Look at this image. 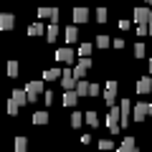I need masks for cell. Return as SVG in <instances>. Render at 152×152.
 I'll use <instances>...</instances> for the list:
<instances>
[{
	"mask_svg": "<svg viewBox=\"0 0 152 152\" xmlns=\"http://www.w3.org/2000/svg\"><path fill=\"white\" fill-rule=\"evenodd\" d=\"M26 91H28V99L31 102H36V99H43V81H28L26 84Z\"/></svg>",
	"mask_w": 152,
	"mask_h": 152,
	"instance_id": "obj_1",
	"label": "cell"
},
{
	"mask_svg": "<svg viewBox=\"0 0 152 152\" xmlns=\"http://www.w3.org/2000/svg\"><path fill=\"white\" fill-rule=\"evenodd\" d=\"M132 117H134L137 122H145L147 117H150V104L137 102V104H134V109H132Z\"/></svg>",
	"mask_w": 152,
	"mask_h": 152,
	"instance_id": "obj_2",
	"label": "cell"
},
{
	"mask_svg": "<svg viewBox=\"0 0 152 152\" xmlns=\"http://www.w3.org/2000/svg\"><path fill=\"white\" fill-rule=\"evenodd\" d=\"M89 66H91V58H89V56H81V58H79V64L74 66L76 79H84V76H86V71H89Z\"/></svg>",
	"mask_w": 152,
	"mask_h": 152,
	"instance_id": "obj_3",
	"label": "cell"
},
{
	"mask_svg": "<svg viewBox=\"0 0 152 152\" xmlns=\"http://www.w3.org/2000/svg\"><path fill=\"white\" fill-rule=\"evenodd\" d=\"M74 51L69 48V46H66V48H58L56 51V61H58V64H64V66H69V64H74Z\"/></svg>",
	"mask_w": 152,
	"mask_h": 152,
	"instance_id": "obj_4",
	"label": "cell"
},
{
	"mask_svg": "<svg viewBox=\"0 0 152 152\" xmlns=\"http://www.w3.org/2000/svg\"><path fill=\"white\" fill-rule=\"evenodd\" d=\"M58 8H38L36 10V18H51V23H58Z\"/></svg>",
	"mask_w": 152,
	"mask_h": 152,
	"instance_id": "obj_5",
	"label": "cell"
},
{
	"mask_svg": "<svg viewBox=\"0 0 152 152\" xmlns=\"http://www.w3.org/2000/svg\"><path fill=\"white\" fill-rule=\"evenodd\" d=\"M150 15H152V10L147 5L134 8V23H147V20H150Z\"/></svg>",
	"mask_w": 152,
	"mask_h": 152,
	"instance_id": "obj_6",
	"label": "cell"
},
{
	"mask_svg": "<svg viewBox=\"0 0 152 152\" xmlns=\"http://www.w3.org/2000/svg\"><path fill=\"white\" fill-rule=\"evenodd\" d=\"M79 91L76 89H66V94H64V107H76V102H79Z\"/></svg>",
	"mask_w": 152,
	"mask_h": 152,
	"instance_id": "obj_7",
	"label": "cell"
},
{
	"mask_svg": "<svg viewBox=\"0 0 152 152\" xmlns=\"http://www.w3.org/2000/svg\"><path fill=\"white\" fill-rule=\"evenodd\" d=\"M13 26H15V15L13 13H3L0 15V31H10Z\"/></svg>",
	"mask_w": 152,
	"mask_h": 152,
	"instance_id": "obj_8",
	"label": "cell"
},
{
	"mask_svg": "<svg viewBox=\"0 0 152 152\" xmlns=\"http://www.w3.org/2000/svg\"><path fill=\"white\" fill-rule=\"evenodd\" d=\"M150 91H152V79L150 76H142L137 81V94H150Z\"/></svg>",
	"mask_w": 152,
	"mask_h": 152,
	"instance_id": "obj_9",
	"label": "cell"
},
{
	"mask_svg": "<svg viewBox=\"0 0 152 152\" xmlns=\"http://www.w3.org/2000/svg\"><path fill=\"white\" fill-rule=\"evenodd\" d=\"M64 38H66V43H69V46H74L76 41H79V31H76V26H69V28H66Z\"/></svg>",
	"mask_w": 152,
	"mask_h": 152,
	"instance_id": "obj_10",
	"label": "cell"
},
{
	"mask_svg": "<svg viewBox=\"0 0 152 152\" xmlns=\"http://www.w3.org/2000/svg\"><path fill=\"white\" fill-rule=\"evenodd\" d=\"M56 38H58V23H51V26L46 28V41H48V43H56Z\"/></svg>",
	"mask_w": 152,
	"mask_h": 152,
	"instance_id": "obj_11",
	"label": "cell"
},
{
	"mask_svg": "<svg viewBox=\"0 0 152 152\" xmlns=\"http://www.w3.org/2000/svg\"><path fill=\"white\" fill-rule=\"evenodd\" d=\"M61 76H64L61 69H46L43 71V81H56V79H61Z\"/></svg>",
	"mask_w": 152,
	"mask_h": 152,
	"instance_id": "obj_12",
	"label": "cell"
},
{
	"mask_svg": "<svg viewBox=\"0 0 152 152\" xmlns=\"http://www.w3.org/2000/svg\"><path fill=\"white\" fill-rule=\"evenodd\" d=\"M86 20H89L86 8H74V23H86Z\"/></svg>",
	"mask_w": 152,
	"mask_h": 152,
	"instance_id": "obj_13",
	"label": "cell"
},
{
	"mask_svg": "<svg viewBox=\"0 0 152 152\" xmlns=\"http://www.w3.org/2000/svg\"><path fill=\"white\" fill-rule=\"evenodd\" d=\"M43 33H46V28H43V23H31V26H28V36H33V38H36V36H43Z\"/></svg>",
	"mask_w": 152,
	"mask_h": 152,
	"instance_id": "obj_14",
	"label": "cell"
},
{
	"mask_svg": "<svg viewBox=\"0 0 152 152\" xmlns=\"http://www.w3.org/2000/svg\"><path fill=\"white\" fill-rule=\"evenodd\" d=\"M119 150H122V152H132V150H137L134 137H124V140H122V145H119Z\"/></svg>",
	"mask_w": 152,
	"mask_h": 152,
	"instance_id": "obj_15",
	"label": "cell"
},
{
	"mask_svg": "<svg viewBox=\"0 0 152 152\" xmlns=\"http://www.w3.org/2000/svg\"><path fill=\"white\" fill-rule=\"evenodd\" d=\"M84 122H86V114H81V112H74V114H71V127H74V129H79Z\"/></svg>",
	"mask_w": 152,
	"mask_h": 152,
	"instance_id": "obj_16",
	"label": "cell"
},
{
	"mask_svg": "<svg viewBox=\"0 0 152 152\" xmlns=\"http://www.w3.org/2000/svg\"><path fill=\"white\" fill-rule=\"evenodd\" d=\"M13 99H15L20 107H23L26 102H31V99H28V91H26V89H15V91H13Z\"/></svg>",
	"mask_w": 152,
	"mask_h": 152,
	"instance_id": "obj_17",
	"label": "cell"
},
{
	"mask_svg": "<svg viewBox=\"0 0 152 152\" xmlns=\"http://www.w3.org/2000/svg\"><path fill=\"white\" fill-rule=\"evenodd\" d=\"M89 89H91V84H86L84 79L76 81V91H79V96H89Z\"/></svg>",
	"mask_w": 152,
	"mask_h": 152,
	"instance_id": "obj_18",
	"label": "cell"
},
{
	"mask_svg": "<svg viewBox=\"0 0 152 152\" xmlns=\"http://www.w3.org/2000/svg\"><path fill=\"white\" fill-rule=\"evenodd\" d=\"M104 102H107V107H114V102H117V89H107L104 91Z\"/></svg>",
	"mask_w": 152,
	"mask_h": 152,
	"instance_id": "obj_19",
	"label": "cell"
},
{
	"mask_svg": "<svg viewBox=\"0 0 152 152\" xmlns=\"http://www.w3.org/2000/svg\"><path fill=\"white\" fill-rule=\"evenodd\" d=\"M33 124H48V112H36L33 114Z\"/></svg>",
	"mask_w": 152,
	"mask_h": 152,
	"instance_id": "obj_20",
	"label": "cell"
},
{
	"mask_svg": "<svg viewBox=\"0 0 152 152\" xmlns=\"http://www.w3.org/2000/svg\"><path fill=\"white\" fill-rule=\"evenodd\" d=\"M109 46H112L109 36H96V48H109Z\"/></svg>",
	"mask_w": 152,
	"mask_h": 152,
	"instance_id": "obj_21",
	"label": "cell"
},
{
	"mask_svg": "<svg viewBox=\"0 0 152 152\" xmlns=\"http://www.w3.org/2000/svg\"><path fill=\"white\" fill-rule=\"evenodd\" d=\"M18 71H20V66H18V61H8V76L10 79H15Z\"/></svg>",
	"mask_w": 152,
	"mask_h": 152,
	"instance_id": "obj_22",
	"label": "cell"
},
{
	"mask_svg": "<svg viewBox=\"0 0 152 152\" xmlns=\"http://www.w3.org/2000/svg\"><path fill=\"white\" fill-rule=\"evenodd\" d=\"M18 109H20V104H18L15 99L10 96V102H8V114H10V117H15V114H18Z\"/></svg>",
	"mask_w": 152,
	"mask_h": 152,
	"instance_id": "obj_23",
	"label": "cell"
},
{
	"mask_svg": "<svg viewBox=\"0 0 152 152\" xmlns=\"http://www.w3.org/2000/svg\"><path fill=\"white\" fill-rule=\"evenodd\" d=\"M86 124H89V127H99V117H96V112H86Z\"/></svg>",
	"mask_w": 152,
	"mask_h": 152,
	"instance_id": "obj_24",
	"label": "cell"
},
{
	"mask_svg": "<svg viewBox=\"0 0 152 152\" xmlns=\"http://www.w3.org/2000/svg\"><path fill=\"white\" fill-rule=\"evenodd\" d=\"M15 150L18 152H26L28 150V140H26V137H15Z\"/></svg>",
	"mask_w": 152,
	"mask_h": 152,
	"instance_id": "obj_25",
	"label": "cell"
},
{
	"mask_svg": "<svg viewBox=\"0 0 152 152\" xmlns=\"http://www.w3.org/2000/svg\"><path fill=\"white\" fill-rule=\"evenodd\" d=\"M91 53V43H81L79 46V56H89Z\"/></svg>",
	"mask_w": 152,
	"mask_h": 152,
	"instance_id": "obj_26",
	"label": "cell"
},
{
	"mask_svg": "<svg viewBox=\"0 0 152 152\" xmlns=\"http://www.w3.org/2000/svg\"><path fill=\"white\" fill-rule=\"evenodd\" d=\"M134 56H137V58L145 56V43H134Z\"/></svg>",
	"mask_w": 152,
	"mask_h": 152,
	"instance_id": "obj_27",
	"label": "cell"
},
{
	"mask_svg": "<svg viewBox=\"0 0 152 152\" xmlns=\"http://www.w3.org/2000/svg\"><path fill=\"white\" fill-rule=\"evenodd\" d=\"M96 20H99V23L107 20V8H99V10H96Z\"/></svg>",
	"mask_w": 152,
	"mask_h": 152,
	"instance_id": "obj_28",
	"label": "cell"
},
{
	"mask_svg": "<svg viewBox=\"0 0 152 152\" xmlns=\"http://www.w3.org/2000/svg\"><path fill=\"white\" fill-rule=\"evenodd\" d=\"M102 94V89H99V84H91V89H89V96H99Z\"/></svg>",
	"mask_w": 152,
	"mask_h": 152,
	"instance_id": "obj_29",
	"label": "cell"
},
{
	"mask_svg": "<svg viewBox=\"0 0 152 152\" xmlns=\"http://www.w3.org/2000/svg\"><path fill=\"white\" fill-rule=\"evenodd\" d=\"M112 46H114L117 51H122V48H124V41H122V38H117V41H112Z\"/></svg>",
	"mask_w": 152,
	"mask_h": 152,
	"instance_id": "obj_30",
	"label": "cell"
},
{
	"mask_svg": "<svg viewBox=\"0 0 152 152\" xmlns=\"http://www.w3.org/2000/svg\"><path fill=\"white\" fill-rule=\"evenodd\" d=\"M99 147H102V150H112V142H109V140H102V142H99Z\"/></svg>",
	"mask_w": 152,
	"mask_h": 152,
	"instance_id": "obj_31",
	"label": "cell"
},
{
	"mask_svg": "<svg viewBox=\"0 0 152 152\" xmlns=\"http://www.w3.org/2000/svg\"><path fill=\"white\" fill-rule=\"evenodd\" d=\"M43 102H46V104H53V94H51V91H43Z\"/></svg>",
	"mask_w": 152,
	"mask_h": 152,
	"instance_id": "obj_32",
	"label": "cell"
},
{
	"mask_svg": "<svg viewBox=\"0 0 152 152\" xmlns=\"http://www.w3.org/2000/svg\"><path fill=\"white\" fill-rule=\"evenodd\" d=\"M147 28H150V36H152V15H150V20H147Z\"/></svg>",
	"mask_w": 152,
	"mask_h": 152,
	"instance_id": "obj_33",
	"label": "cell"
},
{
	"mask_svg": "<svg viewBox=\"0 0 152 152\" xmlns=\"http://www.w3.org/2000/svg\"><path fill=\"white\" fill-rule=\"evenodd\" d=\"M145 5H152V0H145Z\"/></svg>",
	"mask_w": 152,
	"mask_h": 152,
	"instance_id": "obj_34",
	"label": "cell"
},
{
	"mask_svg": "<svg viewBox=\"0 0 152 152\" xmlns=\"http://www.w3.org/2000/svg\"><path fill=\"white\" fill-rule=\"evenodd\" d=\"M150 74H152V58H150Z\"/></svg>",
	"mask_w": 152,
	"mask_h": 152,
	"instance_id": "obj_35",
	"label": "cell"
},
{
	"mask_svg": "<svg viewBox=\"0 0 152 152\" xmlns=\"http://www.w3.org/2000/svg\"><path fill=\"white\" fill-rule=\"evenodd\" d=\"M150 114H152V102H150Z\"/></svg>",
	"mask_w": 152,
	"mask_h": 152,
	"instance_id": "obj_36",
	"label": "cell"
},
{
	"mask_svg": "<svg viewBox=\"0 0 152 152\" xmlns=\"http://www.w3.org/2000/svg\"><path fill=\"white\" fill-rule=\"evenodd\" d=\"M150 94H152V91H150Z\"/></svg>",
	"mask_w": 152,
	"mask_h": 152,
	"instance_id": "obj_37",
	"label": "cell"
}]
</instances>
